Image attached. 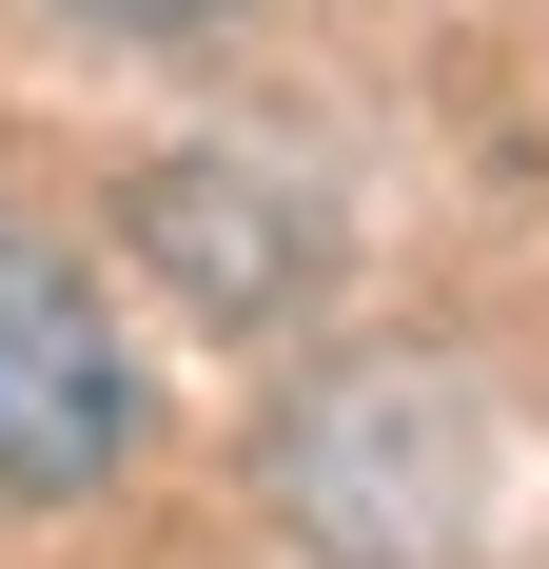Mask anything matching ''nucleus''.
<instances>
[{
    "label": "nucleus",
    "instance_id": "obj_2",
    "mask_svg": "<svg viewBox=\"0 0 549 569\" xmlns=\"http://www.w3.org/2000/svg\"><path fill=\"white\" fill-rule=\"evenodd\" d=\"M59 20H118V40H197V20H236V0H59Z\"/></svg>",
    "mask_w": 549,
    "mask_h": 569
},
{
    "label": "nucleus",
    "instance_id": "obj_1",
    "mask_svg": "<svg viewBox=\"0 0 549 569\" xmlns=\"http://www.w3.org/2000/svg\"><path fill=\"white\" fill-rule=\"evenodd\" d=\"M138 452V353L59 236H0V511H59Z\"/></svg>",
    "mask_w": 549,
    "mask_h": 569
}]
</instances>
